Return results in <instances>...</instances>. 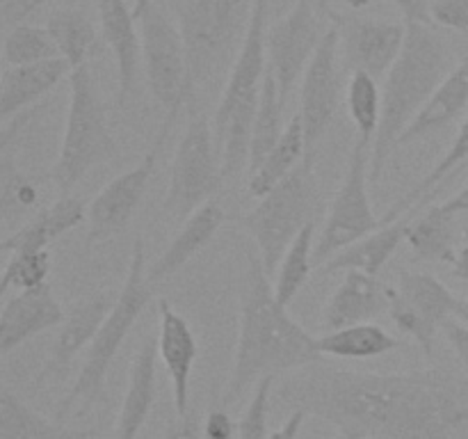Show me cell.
Instances as JSON below:
<instances>
[{
  "label": "cell",
  "instance_id": "277c9868",
  "mask_svg": "<svg viewBox=\"0 0 468 439\" xmlns=\"http://www.w3.org/2000/svg\"><path fill=\"white\" fill-rule=\"evenodd\" d=\"M268 16L270 0H256L242 48L236 62L229 69L222 96L213 117V133L222 158V178L231 181L250 169V142L263 94L268 73Z\"/></svg>",
  "mask_w": 468,
  "mask_h": 439
},
{
  "label": "cell",
  "instance_id": "7c38bea8",
  "mask_svg": "<svg viewBox=\"0 0 468 439\" xmlns=\"http://www.w3.org/2000/svg\"><path fill=\"white\" fill-rule=\"evenodd\" d=\"M323 23L324 18L318 14L315 0H297L286 16L268 27V67L277 78L283 105L288 103L297 82L304 78L306 67L327 35L329 27L324 30Z\"/></svg>",
  "mask_w": 468,
  "mask_h": 439
},
{
  "label": "cell",
  "instance_id": "5b68a950",
  "mask_svg": "<svg viewBox=\"0 0 468 439\" xmlns=\"http://www.w3.org/2000/svg\"><path fill=\"white\" fill-rule=\"evenodd\" d=\"M151 288L154 286L146 277L144 242H142V238H135L122 291L117 293L108 318L103 320L94 341L87 348V357L82 361L80 370H78L76 382L55 407V421L64 423L69 414H85L103 398L110 369H112L114 359H117L131 329L135 327L140 316L149 306Z\"/></svg>",
  "mask_w": 468,
  "mask_h": 439
},
{
  "label": "cell",
  "instance_id": "44dd1931",
  "mask_svg": "<svg viewBox=\"0 0 468 439\" xmlns=\"http://www.w3.org/2000/svg\"><path fill=\"white\" fill-rule=\"evenodd\" d=\"M158 337H144L128 373L126 396L117 416L114 439H137L151 416L158 382Z\"/></svg>",
  "mask_w": 468,
  "mask_h": 439
},
{
  "label": "cell",
  "instance_id": "6da1fadb",
  "mask_svg": "<svg viewBox=\"0 0 468 439\" xmlns=\"http://www.w3.org/2000/svg\"><path fill=\"white\" fill-rule=\"evenodd\" d=\"M277 401L324 421L341 439H448L468 405L464 382L443 369L356 373L324 361L283 380Z\"/></svg>",
  "mask_w": 468,
  "mask_h": 439
},
{
  "label": "cell",
  "instance_id": "cb8c5ba5",
  "mask_svg": "<svg viewBox=\"0 0 468 439\" xmlns=\"http://www.w3.org/2000/svg\"><path fill=\"white\" fill-rule=\"evenodd\" d=\"M85 220V201L78 199V197L73 195H64L59 197L58 201H53L50 206L41 209L35 218L27 220L26 224H21L16 231L7 233V236L0 241V250L7 256L18 250H48L50 242L58 241L59 236L69 233L71 229H76L78 224H82Z\"/></svg>",
  "mask_w": 468,
  "mask_h": 439
},
{
  "label": "cell",
  "instance_id": "4316f807",
  "mask_svg": "<svg viewBox=\"0 0 468 439\" xmlns=\"http://www.w3.org/2000/svg\"><path fill=\"white\" fill-rule=\"evenodd\" d=\"M94 428H69L55 419H46L23 398L0 389V439H94Z\"/></svg>",
  "mask_w": 468,
  "mask_h": 439
},
{
  "label": "cell",
  "instance_id": "ab89813d",
  "mask_svg": "<svg viewBox=\"0 0 468 439\" xmlns=\"http://www.w3.org/2000/svg\"><path fill=\"white\" fill-rule=\"evenodd\" d=\"M388 316H391V320L396 323V327L400 329L402 334L414 338L420 346V350L428 357H432L439 327L430 323V320L425 318L416 306H411L410 302L400 295V291L393 286H388Z\"/></svg>",
  "mask_w": 468,
  "mask_h": 439
},
{
  "label": "cell",
  "instance_id": "f6af8a7d",
  "mask_svg": "<svg viewBox=\"0 0 468 439\" xmlns=\"http://www.w3.org/2000/svg\"><path fill=\"white\" fill-rule=\"evenodd\" d=\"M402 14L405 23H423L432 26V0H391Z\"/></svg>",
  "mask_w": 468,
  "mask_h": 439
},
{
  "label": "cell",
  "instance_id": "6f0895ef",
  "mask_svg": "<svg viewBox=\"0 0 468 439\" xmlns=\"http://www.w3.org/2000/svg\"><path fill=\"white\" fill-rule=\"evenodd\" d=\"M464 423H468V405L460 412V425H464Z\"/></svg>",
  "mask_w": 468,
  "mask_h": 439
},
{
  "label": "cell",
  "instance_id": "5bb4252c",
  "mask_svg": "<svg viewBox=\"0 0 468 439\" xmlns=\"http://www.w3.org/2000/svg\"><path fill=\"white\" fill-rule=\"evenodd\" d=\"M165 140H167V133L160 131L149 154L133 169L114 177L87 206V245L110 241L126 231L149 190L151 177H154L155 163H158V151Z\"/></svg>",
  "mask_w": 468,
  "mask_h": 439
},
{
  "label": "cell",
  "instance_id": "f546056e",
  "mask_svg": "<svg viewBox=\"0 0 468 439\" xmlns=\"http://www.w3.org/2000/svg\"><path fill=\"white\" fill-rule=\"evenodd\" d=\"M466 163H468V114L464 117V122L460 123V128H457V135L452 137L446 154L432 165V169H430L423 178L416 181V186L411 187L405 197H400V199L388 209V213L384 215L382 222L384 224L393 222V220L411 213L414 206H420L428 199H432V197L439 192V187H441L452 174L460 172V167H464Z\"/></svg>",
  "mask_w": 468,
  "mask_h": 439
},
{
  "label": "cell",
  "instance_id": "836d02e7",
  "mask_svg": "<svg viewBox=\"0 0 468 439\" xmlns=\"http://www.w3.org/2000/svg\"><path fill=\"white\" fill-rule=\"evenodd\" d=\"M283 108L286 105L282 103V94H279V85L274 73H265L263 82V94H261L259 112H256L254 128H251V142H250V169L247 174L254 172L265 158H268L270 151L277 146V142L282 140L283 131Z\"/></svg>",
  "mask_w": 468,
  "mask_h": 439
},
{
  "label": "cell",
  "instance_id": "4dcf8cb0",
  "mask_svg": "<svg viewBox=\"0 0 468 439\" xmlns=\"http://www.w3.org/2000/svg\"><path fill=\"white\" fill-rule=\"evenodd\" d=\"M400 348V341L378 323H359L318 337V350L334 359H373Z\"/></svg>",
  "mask_w": 468,
  "mask_h": 439
},
{
  "label": "cell",
  "instance_id": "680465c9",
  "mask_svg": "<svg viewBox=\"0 0 468 439\" xmlns=\"http://www.w3.org/2000/svg\"><path fill=\"white\" fill-rule=\"evenodd\" d=\"M466 300H468V295H466Z\"/></svg>",
  "mask_w": 468,
  "mask_h": 439
},
{
  "label": "cell",
  "instance_id": "7a4b0ae2",
  "mask_svg": "<svg viewBox=\"0 0 468 439\" xmlns=\"http://www.w3.org/2000/svg\"><path fill=\"white\" fill-rule=\"evenodd\" d=\"M320 361H324V357L318 350V338L288 314V306L279 302L272 277L265 273L261 259L250 256L240 295L236 355L222 405H233L263 378H279L282 373H292Z\"/></svg>",
  "mask_w": 468,
  "mask_h": 439
},
{
  "label": "cell",
  "instance_id": "f5cc1de1",
  "mask_svg": "<svg viewBox=\"0 0 468 439\" xmlns=\"http://www.w3.org/2000/svg\"><path fill=\"white\" fill-rule=\"evenodd\" d=\"M329 3H332V0H315V7H318V14L323 18H332L334 16V12H332V7H329Z\"/></svg>",
  "mask_w": 468,
  "mask_h": 439
},
{
  "label": "cell",
  "instance_id": "3957f363",
  "mask_svg": "<svg viewBox=\"0 0 468 439\" xmlns=\"http://www.w3.org/2000/svg\"><path fill=\"white\" fill-rule=\"evenodd\" d=\"M451 53L432 26L407 23L405 46L400 58L384 80L382 122L370 149V183L378 186L388 158L410 123L428 105L443 78L451 73Z\"/></svg>",
  "mask_w": 468,
  "mask_h": 439
},
{
  "label": "cell",
  "instance_id": "e0dca14e",
  "mask_svg": "<svg viewBox=\"0 0 468 439\" xmlns=\"http://www.w3.org/2000/svg\"><path fill=\"white\" fill-rule=\"evenodd\" d=\"M64 318L67 311L58 302L50 284L18 291L0 311V352L9 355L37 334L59 327Z\"/></svg>",
  "mask_w": 468,
  "mask_h": 439
},
{
  "label": "cell",
  "instance_id": "52a82bcc",
  "mask_svg": "<svg viewBox=\"0 0 468 439\" xmlns=\"http://www.w3.org/2000/svg\"><path fill=\"white\" fill-rule=\"evenodd\" d=\"M71 96H69L67 123H64L62 145L58 160L50 169L59 195H71L73 187L101 163L117 154V140L110 128L108 110L99 94L91 69L78 67L69 76Z\"/></svg>",
  "mask_w": 468,
  "mask_h": 439
},
{
  "label": "cell",
  "instance_id": "f35d334b",
  "mask_svg": "<svg viewBox=\"0 0 468 439\" xmlns=\"http://www.w3.org/2000/svg\"><path fill=\"white\" fill-rule=\"evenodd\" d=\"M50 254L48 250H18L7 256L3 277H0V293L27 291L48 284Z\"/></svg>",
  "mask_w": 468,
  "mask_h": 439
},
{
  "label": "cell",
  "instance_id": "f907efd6",
  "mask_svg": "<svg viewBox=\"0 0 468 439\" xmlns=\"http://www.w3.org/2000/svg\"><path fill=\"white\" fill-rule=\"evenodd\" d=\"M48 3H50V0H30V3L26 5V9H23V12L16 16V23H18V18H23V16H27V14L37 12V9L44 7V5H48Z\"/></svg>",
  "mask_w": 468,
  "mask_h": 439
},
{
  "label": "cell",
  "instance_id": "e575fe53",
  "mask_svg": "<svg viewBox=\"0 0 468 439\" xmlns=\"http://www.w3.org/2000/svg\"><path fill=\"white\" fill-rule=\"evenodd\" d=\"M315 222L304 227V231L292 241L288 252L283 254L282 263L277 268L274 277V293L283 306L291 305L297 297V293L304 288L315 268Z\"/></svg>",
  "mask_w": 468,
  "mask_h": 439
},
{
  "label": "cell",
  "instance_id": "484cf974",
  "mask_svg": "<svg viewBox=\"0 0 468 439\" xmlns=\"http://www.w3.org/2000/svg\"><path fill=\"white\" fill-rule=\"evenodd\" d=\"M410 224H411L410 213L393 220V222L384 224V227H379L378 231L368 233L366 238H361V241L352 242L350 247L338 252L334 259H329L327 263L320 268V273L334 274V273H350V270H359V273L379 274V270L388 263V259L396 254L398 247L407 241Z\"/></svg>",
  "mask_w": 468,
  "mask_h": 439
},
{
  "label": "cell",
  "instance_id": "603a6c76",
  "mask_svg": "<svg viewBox=\"0 0 468 439\" xmlns=\"http://www.w3.org/2000/svg\"><path fill=\"white\" fill-rule=\"evenodd\" d=\"M71 73V64L64 58L5 69L0 76V122L7 123L26 112Z\"/></svg>",
  "mask_w": 468,
  "mask_h": 439
},
{
  "label": "cell",
  "instance_id": "d4e9b609",
  "mask_svg": "<svg viewBox=\"0 0 468 439\" xmlns=\"http://www.w3.org/2000/svg\"><path fill=\"white\" fill-rule=\"evenodd\" d=\"M468 110V55L457 64L455 69H451L446 78H443L441 85L437 87V91L432 94V99L428 101L423 110L419 112V117L410 123L405 133H402L400 142H398V149L402 146H410L411 142L423 140V137L432 135V133L443 131L451 123H455ZM396 149V151H398Z\"/></svg>",
  "mask_w": 468,
  "mask_h": 439
},
{
  "label": "cell",
  "instance_id": "9a60e30c",
  "mask_svg": "<svg viewBox=\"0 0 468 439\" xmlns=\"http://www.w3.org/2000/svg\"><path fill=\"white\" fill-rule=\"evenodd\" d=\"M332 18L341 35V67L350 73H368L375 80L387 78L405 46L407 23L343 18L338 14Z\"/></svg>",
  "mask_w": 468,
  "mask_h": 439
},
{
  "label": "cell",
  "instance_id": "9f6ffc18",
  "mask_svg": "<svg viewBox=\"0 0 468 439\" xmlns=\"http://www.w3.org/2000/svg\"><path fill=\"white\" fill-rule=\"evenodd\" d=\"M27 3H30V0H14V7H16V12H14V18H16L18 14H21L23 9H26Z\"/></svg>",
  "mask_w": 468,
  "mask_h": 439
},
{
  "label": "cell",
  "instance_id": "f1b7e54d",
  "mask_svg": "<svg viewBox=\"0 0 468 439\" xmlns=\"http://www.w3.org/2000/svg\"><path fill=\"white\" fill-rule=\"evenodd\" d=\"M306 160V140H304V128H302L300 114L286 123L282 140L277 142L268 158L250 174L247 178V190L254 199L268 195L270 190L279 186L283 178L291 177L297 167Z\"/></svg>",
  "mask_w": 468,
  "mask_h": 439
},
{
  "label": "cell",
  "instance_id": "ba28073f",
  "mask_svg": "<svg viewBox=\"0 0 468 439\" xmlns=\"http://www.w3.org/2000/svg\"><path fill=\"white\" fill-rule=\"evenodd\" d=\"M315 206L318 186L314 165L304 160L291 177L261 197L250 213L242 215V229L254 238L261 263L270 277L274 274V268H279L292 241L314 222Z\"/></svg>",
  "mask_w": 468,
  "mask_h": 439
},
{
  "label": "cell",
  "instance_id": "8d00e7d4",
  "mask_svg": "<svg viewBox=\"0 0 468 439\" xmlns=\"http://www.w3.org/2000/svg\"><path fill=\"white\" fill-rule=\"evenodd\" d=\"M55 58H62V55L46 27L16 23L5 35L3 59L7 67H27V64H39Z\"/></svg>",
  "mask_w": 468,
  "mask_h": 439
},
{
  "label": "cell",
  "instance_id": "8fae6325",
  "mask_svg": "<svg viewBox=\"0 0 468 439\" xmlns=\"http://www.w3.org/2000/svg\"><path fill=\"white\" fill-rule=\"evenodd\" d=\"M370 149L373 146L366 145L359 137L352 142L343 181L334 197L323 231L315 238V268H323L338 252L384 227L382 218L375 215L368 195Z\"/></svg>",
  "mask_w": 468,
  "mask_h": 439
},
{
  "label": "cell",
  "instance_id": "d590c367",
  "mask_svg": "<svg viewBox=\"0 0 468 439\" xmlns=\"http://www.w3.org/2000/svg\"><path fill=\"white\" fill-rule=\"evenodd\" d=\"M346 103L356 126V137L373 146L382 122V90L378 80L364 71L350 73L346 87Z\"/></svg>",
  "mask_w": 468,
  "mask_h": 439
},
{
  "label": "cell",
  "instance_id": "8992f818",
  "mask_svg": "<svg viewBox=\"0 0 468 439\" xmlns=\"http://www.w3.org/2000/svg\"><path fill=\"white\" fill-rule=\"evenodd\" d=\"M254 5L256 0H181L178 27L187 50L190 103H197L201 87L233 67L250 30Z\"/></svg>",
  "mask_w": 468,
  "mask_h": 439
},
{
  "label": "cell",
  "instance_id": "30bf717a",
  "mask_svg": "<svg viewBox=\"0 0 468 439\" xmlns=\"http://www.w3.org/2000/svg\"><path fill=\"white\" fill-rule=\"evenodd\" d=\"M142 62L151 96L163 108V126L172 128L178 112L190 103V76H187V50L181 27L151 3L140 16Z\"/></svg>",
  "mask_w": 468,
  "mask_h": 439
},
{
  "label": "cell",
  "instance_id": "1f68e13d",
  "mask_svg": "<svg viewBox=\"0 0 468 439\" xmlns=\"http://www.w3.org/2000/svg\"><path fill=\"white\" fill-rule=\"evenodd\" d=\"M398 291L410 302L411 306L420 311L425 318L439 329L443 323L455 318V309L460 297L434 274L430 273H411V270H400L398 274Z\"/></svg>",
  "mask_w": 468,
  "mask_h": 439
},
{
  "label": "cell",
  "instance_id": "4fadbf2b",
  "mask_svg": "<svg viewBox=\"0 0 468 439\" xmlns=\"http://www.w3.org/2000/svg\"><path fill=\"white\" fill-rule=\"evenodd\" d=\"M341 35L332 26L320 41L314 59L306 67L300 87V119L306 140V163H315V154L324 133L332 126L341 94Z\"/></svg>",
  "mask_w": 468,
  "mask_h": 439
},
{
  "label": "cell",
  "instance_id": "b9f144b4",
  "mask_svg": "<svg viewBox=\"0 0 468 439\" xmlns=\"http://www.w3.org/2000/svg\"><path fill=\"white\" fill-rule=\"evenodd\" d=\"M432 23L468 32V0H432Z\"/></svg>",
  "mask_w": 468,
  "mask_h": 439
},
{
  "label": "cell",
  "instance_id": "db71d44e",
  "mask_svg": "<svg viewBox=\"0 0 468 439\" xmlns=\"http://www.w3.org/2000/svg\"><path fill=\"white\" fill-rule=\"evenodd\" d=\"M151 3H154V0H135V3H133V16H135L137 21H140V16H142V14H144V9L149 7Z\"/></svg>",
  "mask_w": 468,
  "mask_h": 439
},
{
  "label": "cell",
  "instance_id": "7402d4cb",
  "mask_svg": "<svg viewBox=\"0 0 468 439\" xmlns=\"http://www.w3.org/2000/svg\"><path fill=\"white\" fill-rule=\"evenodd\" d=\"M224 220H227L224 209L213 199H210L208 204L201 206V209H197L190 218L183 220L181 229H178L176 236L172 238L167 250H165L163 254L155 259V263L146 270V277H149L151 286L167 282V279H172L183 265L190 263V261L213 241L215 233H218L219 227L224 224Z\"/></svg>",
  "mask_w": 468,
  "mask_h": 439
},
{
  "label": "cell",
  "instance_id": "ac0fdd59",
  "mask_svg": "<svg viewBox=\"0 0 468 439\" xmlns=\"http://www.w3.org/2000/svg\"><path fill=\"white\" fill-rule=\"evenodd\" d=\"M99 23L101 37L112 50L117 64V103L119 108L128 103L137 90L142 58V35L137 27V18L133 16V7L126 0H99Z\"/></svg>",
  "mask_w": 468,
  "mask_h": 439
},
{
  "label": "cell",
  "instance_id": "7dc6e473",
  "mask_svg": "<svg viewBox=\"0 0 468 439\" xmlns=\"http://www.w3.org/2000/svg\"><path fill=\"white\" fill-rule=\"evenodd\" d=\"M309 419L304 410H292L291 416L283 421L282 428H277L274 433H270L268 439H300L302 428H304V421Z\"/></svg>",
  "mask_w": 468,
  "mask_h": 439
},
{
  "label": "cell",
  "instance_id": "bcb514c9",
  "mask_svg": "<svg viewBox=\"0 0 468 439\" xmlns=\"http://www.w3.org/2000/svg\"><path fill=\"white\" fill-rule=\"evenodd\" d=\"M201 428H204V423L199 421V414L190 410V414L176 416V421L169 425L163 439H201Z\"/></svg>",
  "mask_w": 468,
  "mask_h": 439
},
{
  "label": "cell",
  "instance_id": "60d3db41",
  "mask_svg": "<svg viewBox=\"0 0 468 439\" xmlns=\"http://www.w3.org/2000/svg\"><path fill=\"white\" fill-rule=\"evenodd\" d=\"M277 378H263L254 387L250 405L238 421V439H268L270 433V407H272V391Z\"/></svg>",
  "mask_w": 468,
  "mask_h": 439
},
{
  "label": "cell",
  "instance_id": "11a10c76",
  "mask_svg": "<svg viewBox=\"0 0 468 439\" xmlns=\"http://www.w3.org/2000/svg\"><path fill=\"white\" fill-rule=\"evenodd\" d=\"M370 3H373V0H343V5H346L347 9H355V12H361V9L368 7Z\"/></svg>",
  "mask_w": 468,
  "mask_h": 439
},
{
  "label": "cell",
  "instance_id": "d6a6232c",
  "mask_svg": "<svg viewBox=\"0 0 468 439\" xmlns=\"http://www.w3.org/2000/svg\"><path fill=\"white\" fill-rule=\"evenodd\" d=\"M46 30L50 32L59 55L71 64L73 71L85 67L96 46V27L85 12L71 7L55 9L46 21Z\"/></svg>",
  "mask_w": 468,
  "mask_h": 439
},
{
  "label": "cell",
  "instance_id": "ffe728a7",
  "mask_svg": "<svg viewBox=\"0 0 468 439\" xmlns=\"http://www.w3.org/2000/svg\"><path fill=\"white\" fill-rule=\"evenodd\" d=\"M112 305L114 300H110L105 293H99V295L78 302L67 311V318L58 327V334L50 343L48 359H46L37 382H44L46 378H59V375L67 373L69 364L76 359L78 352L82 348H90V343L94 341L96 332L103 325V320L108 318Z\"/></svg>",
  "mask_w": 468,
  "mask_h": 439
},
{
  "label": "cell",
  "instance_id": "816d5d0a",
  "mask_svg": "<svg viewBox=\"0 0 468 439\" xmlns=\"http://www.w3.org/2000/svg\"><path fill=\"white\" fill-rule=\"evenodd\" d=\"M455 318H457V320H462V323H466V325H468V300H466V297H460V302H457Z\"/></svg>",
  "mask_w": 468,
  "mask_h": 439
},
{
  "label": "cell",
  "instance_id": "83f0119b",
  "mask_svg": "<svg viewBox=\"0 0 468 439\" xmlns=\"http://www.w3.org/2000/svg\"><path fill=\"white\" fill-rule=\"evenodd\" d=\"M457 218L460 215L448 213L441 204H434L419 220H411L410 231H407V245L411 254L419 261L452 265L460 252L457 250V242H460Z\"/></svg>",
  "mask_w": 468,
  "mask_h": 439
},
{
  "label": "cell",
  "instance_id": "c3c4849f",
  "mask_svg": "<svg viewBox=\"0 0 468 439\" xmlns=\"http://www.w3.org/2000/svg\"><path fill=\"white\" fill-rule=\"evenodd\" d=\"M441 206L448 210V213H452V215L468 213V186L462 187V190L457 192L455 197H451L448 201H443Z\"/></svg>",
  "mask_w": 468,
  "mask_h": 439
},
{
  "label": "cell",
  "instance_id": "681fc988",
  "mask_svg": "<svg viewBox=\"0 0 468 439\" xmlns=\"http://www.w3.org/2000/svg\"><path fill=\"white\" fill-rule=\"evenodd\" d=\"M452 274L462 279V282H468V242L460 247L455 261H452Z\"/></svg>",
  "mask_w": 468,
  "mask_h": 439
},
{
  "label": "cell",
  "instance_id": "7bdbcfd3",
  "mask_svg": "<svg viewBox=\"0 0 468 439\" xmlns=\"http://www.w3.org/2000/svg\"><path fill=\"white\" fill-rule=\"evenodd\" d=\"M238 434V423L229 416L224 407H213L206 414L204 428H201V439H233Z\"/></svg>",
  "mask_w": 468,
  "mask_h": 439
},
{
  "label": "cell",
  "instance_id": "ee69618b",
  "mask_svg": "<svg viewBox=\"0 0 468 439\" xmlns=\"http://www.w3.org/2000/svg\"><path fill=\"white\" fill-rule=\"evenodd\" d=\"M443 337H446V341L451 343L452 352L457 355V359L462 361V364L468 369V325L462 323V320L457 318H451L443 323L441 327Z\"/></svg>",
  "mask_w": 468,
  "mask_h": 439
},
{
  "label": "cell",
  "instance_id": "2e32d148",
  "mask_svg": "<svg viewBox=\"0 0 468 439\" xmlns=\"http://www.w3.org/2000/svg\"><path fill=\"white\" fill-rule=\"evenodd\" d=\"M158 357L172 382L176 416H186L190 414V375L199 357V343L190 323L167 300L158 302Z\"/></svg>",
  "mask_w": 468,
  "mask_h": 439
},
{
  "label": "cell",
  "instance_id": "d6986e66",
  "mask_svg": "<svg viewBox=\"0 0 468 439\" xmlns=\"http://www.w3.org/2000/svg\"><path fill=\"white\" fill-rule=\"evenodd\" d=\"M388 311V286L379 282L378 274L350 270L343 274L341 284L327 305L323 306V329L350 327L359 323H373L379 314Z\"/></svg>",
  "mask_w": 468,
  "mask_h": 439
},
{
  "label": "cell",
  "instance_id": "74e56055",
  "mask_svg": "<svg viewBox=\"0 0 468 439\" xmlns=\"http://www.w3.org/2000/svg\"><path fill=\"white\" fill-rule=\"evenodd\" d=\"M39 201L35 183L14 165L12 145H0V213L5 224Z\"/></svg>",
  "mask_w": 468,
  "mask_h": 439
},
{
  "label": "cell",
  "instance_id": "9c48e42d",
  "mask_svg": "<svg viewBox=\"0 0 468 439\" xmlns=\"http://www.w3.org/2000/svg\"><path fill=\"white\" fill-rule=\"evenodd\" d=\"M186 131L178 140L169 169V186L163 210L167 218H190L197 209L208 204L222 178V158L215 142L213 122H208L197 103L187 105Z\"/></svg>",
  "mask_w": 468,
  "mask_h": 439
}]
</instances>
